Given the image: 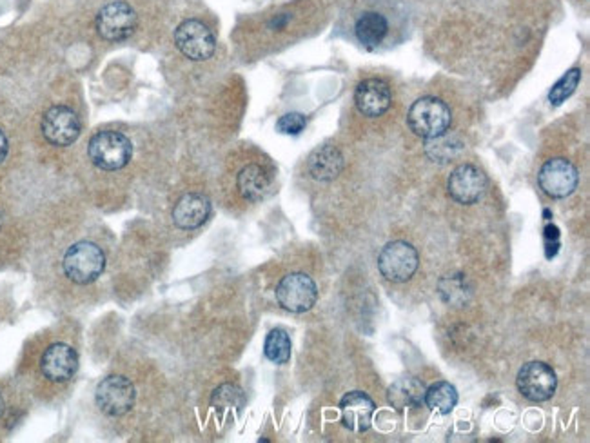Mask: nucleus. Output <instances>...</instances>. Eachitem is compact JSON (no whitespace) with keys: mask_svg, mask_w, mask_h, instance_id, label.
<instances>
[{"mask_svg":"<svg viewBox=\"0 0 590 443\" xmlns=\"http://www.w3.org/2000/svg\"><path fill=\"white\" fill-rule=\"evenodd\" d=\"M87 155L96 168L104 171H119L133 156L131 140L119 131H98L91 137Z\"/></svg>","mask_w":590,"mask_h":443,"instance_id":"f03ea898","label":"nucleus"},{"mask_svg":"<svg viewBox=\"0 0 590 443\" xmlns=\"http://www.w3.org/2000/svg\"><path fill=\"white\" fill-rule=\"evenodd\" d=\"M358 42L367 49H377L389 35V21L380 12H363L354 24Z\"/></svg>","mask_w":590,"mask_h":443,"instance_id":"a211bd4d","label":"nucleus"},{"mask_svg":"<svg viewBox=\"0 0 590 443\" xmlns=\"http://www.w3.org/2000/svg\"><path fill=\"white\" fill-rule=\"evenodd\" d=\"M344 155L335 146H321L309 156L307 171L318 182H331L344 171Z\"/></svg>","mask_w":590,"mask_h":443,"instance_id":"f3484780","label":"nucleus"},{"mask_svg":"<svg viewBox=\"0 0 590 443\" xmlns=\"http://www.w3.org/2000/svg\"><path fill=\"white\" fill-rule=\"evenodd\" d=\"M307 126V119L302 113H287L278 119L277 130L284 135H300Z\"/></svg>","mask_w":590,"mask_h":443,"instance_id":"bb28decb","label":"nucleus"},{"mask_svg":"<svg viewBox=\"0 0 590 443\" xmlns=\"http://www.w3.org/2000/svg\"><path fill=\"white\" fill-rule=\"evenodd\" d=\"M516 387L528 402H547L556 393L558 378L551 365L544 362H528L519 369Z\"/></svg>","mask_w":590,"mask_h":443,"instance_id":"423d86ee","label":"nucleus"},{"mask_svg":"<svg viewBox=\"0 0 590 443\" xmlns=\"http://www.w3.org/2000/svg\"><path fill=\"white\" fill-rule=\"evenodd\" d=\"M465 144L458 135H438L435 138H427L425 142V155L431 158L433 162L438 163H447L451 160H454L456 156L461 155Z\"/></svg>","mask_w":590,"mask_h":443,"instance_id":"4be33fe9","label":"nucleus"},{"mask_svg":"<svg viewBox=\"0 0 590 443\" xmlns=\"http://www.w3.org/2000/svg\"><path fill=\"white\" fill-rule=\"evenodd\" d=\"M105 267L102 249L93 242H79L71 246L64 256V272L75 284L86 286L95 282Z\"/></svg>","mask_w":590,"mask_h":443,"instance_id":"7ed1b4c3","label":"nucleus"},{"mask_svg":"<svg viewBox=\"0 0 590 443\" xmlns=\"http://www.w3.org/2000/svg\"><path fill=\"white\" fill-rule=\"evenodd\" d=\"M211 216V202L198 193L184 195L175 209H173V222L179 230L193 231L204 226L207 218Z\"/></svg>","mask_w":590,"mask_h":443,"instance_id":"2eb2a0df","label":"nucleus"},{"mask_svg":"<svg viewBox=\"0 0 590 443\" xmlns=\"http://www.w3.org/2000/svg\"><path fill=\"white\" fill-rule=\"evenodd\" d=\"M425 387L418 378H400L396 380L387 391V402L396 411H405L411 407H418L423 402Z\"/></svg>","mask_w":590,"mask_h":443,"instance_id":"aec40b11","label":"nucleus"},{"mask_svg":"<svg viewBox=\"0 0 590 443\" xmlns=\"http://www.w3.org/2000/svg\"><path fill=\"white\" fill-rule=\"evenodd\" d=\"M263 355L265 358L277 364L284 365L291 358V339L284 329H273L265 339L263 344Z\"/></svg>","mask_w":590,"mask_h":443,"instance_id":"b1692460","label":"nucleus"},{"mask_svg":"<svg viewBox=\"0 0 590 443\" xmlns=\"http://www.w3.org/2000/svg\"><path fill=\"white\" fill-rule=\"evenodd\" d=\"M277 300L289 313H307L318 300V289L311 276L291 272L277 286Z\"/></svg>","mask_w":590,"mask_h":443,"instance_id":"6e6552de","label":"nucleus"},{"mask_svg":"<svg viewBox=\"0 0 590 443\" xmlns=\"http://www.w3.org/2000/svg\"><path fill=\"white\" fill-rule=\"evenodd\" d=\"M6 155H8V138L3 131H0V162L6 158Z\"/></svg>","mask_w":590,"mask_h":443,"instance_id":"c85d7f7f","label":"nucleus"},{"mask_svg":"<svg viewBox=\"0 0 590 443\" xmlns=\"http://www.w3.org/2000/svg\"><path fill=\"white\" fill-rule=\"evenodd\" d=\"M340 411H342V422L349 430L354 432H365L370 423L374 411H377V405L361 391H353L347 393L342 402H340Z\"/></svg>","mask_w":590,"mask_h":443,"instance_id":"dca6fc26","label":"nucleus"},{"mask_svg":"<svg viewBox=\"0 0 590 443\" xmlns=\"http://www.w3.org/2000/svg\"><path fill=\"white\" fill-rule=\"evenodd\" d=\"M237 188L249 202H260L271 188V177L260 163H249L238 173Z\"/></svg>","mask_w":590,"mask_h":443,"instance_id":"6ab92c4d","label":"nucleus"},{"mask_svg":"<svg viewBox=\"0 0 590 443\" xmlns=\"http://www.w3.org/2000/svg\"><path fill=\"white\" fill-rule=\"evenodd\" d=\"M42 135L53 146H71L80 135V121L68 105H53L42 119Z\"/></svg>","mask_w":590,"mask_h":443,"instance_id":"9b49d317","label":"nucleus"},{"mask_svg":"<svg viewBox=\"0 0 590 443\" xmlns=\"http://www.w3.org/2000/svg\"><path fill=\"white\" fill-rule=\"evenodd\" d=\"M420 256L418 251L403 240H396L387 244L380 256H378V269L386 280L393 284H403L409 282L414 272L418 271Z\"/></svg>","mask_w":590,"mask_h":443,"instance_id":"20e7f679","label":"nucleus"},{"mask_svg":"<svg viewBox=\"0 0 590 443\" xmlns=\"http://www.w3.org/2000/svg\"><path fill=\"white\" fill-rule=\"evenodd\" d=\"M487 189V179L476 165L461 163L449 175L447 191L453 200L463 205L476 204Z\"/></svg>","mask_w":590,"mask_h":443,"instance_id":"f8f14e48","label":"nucleus"},{"mask_svg":"<svg viewBox=\"0 0 590 443\" xmlns=\"http://www.w3.org/2000/svg\"><path fill=\"white\" fill-rule=\"evenodd\" d=\"M453 122L451 109L445 102L435 96H423L416 100L407 115L411 131L421 138H435L449 131Z\"/></svg>","mask_w":590,"mask_h":443,"instance_id":"f257e3e1","label":"nucleus"},{"mask_svg":"<svg viewBox=\"0 0 590 443\" xmlns=\"http://www.w3.org/2000/svg\"><path fill=\"white\" fill-rule=\"evenodd\" d=\"M135 28L137 13L124 0L104 6L96 15V31L107 42L126 40L133 35Z\"/></svg>","mask_w":590,"mask_h":443,"instance_id":"1a4fd4ad","label":"nucleus"},{"mask_svg":"<svg viewBox=\"0 0 590 443\" xmlns=\"http://www.w3.org/2000/svg\"><path fill=\"white\" fill-rule=\"evenodd\" d=\"M579 80H581V71L578 70V68H574V70H570V71H567L554 86H553V89H551V93H549V102L553 104V105H561L574 91H576V88H578V84H579Z\"/></svg>","mask_w":590,"mask_h":443,"instance_id":"a878e982","label":"nucleus"},{"mask_svg":"<svg viewBox=\"0 0 590 443\" xmlns=\"http://www.w3.org/2000/svg\"><path fill=\"white\" fill-rule=\"evenodd\" d=\"M244 404H245V397H244L242 389H238V387L233 383L220 385L219 389L212 393V398H211V405L219 413L242 411Z\"/></svg>","mask_w":590,"mask_h":443,"instance_id":"393cba45","label":"nucleus"},{"mask_svg":"<svg viewBox=\"0 0 590 443\" xmlns=\"http://www.w3.org/2000/svg\"><path fill=\"white\" fill-rule=\"evenodd\" d=\"M137 400L133 383L126 376H107L104 378L95 393L96 407L107 416H124L128 414Z\"/></svg>","mask_w":590,"mask_h":443,"instance_id":"39448f33","label":"nucleus"},{"mask_svg":"<svg viewBox=\"0 0 590 443\" xmlns=\"http://www.w3.org/2000/svg\"><path fill=\"white\" fill-rule=\"evenodd\" d=\"M3 413H4V400L0 397V416H3Z\"/></svg>","mask_w":590,"mask_h":443,"instance_id":"c756f323","label":"nucleus"},{"mask_svg":"<svg viewBox=\"0 0 590 443\" xmlns=\"http://www.w3.org/2000/svg\"><path fill=\"white\" fill-rule=\"evenodd\" d=\"M560 231H558V228L556 226H547L545 228V242H547V251L551 249V247H554V253H558V247H560Z\"/></svg>","mask_w":590,"mask_h":443,"instance_id":"cd10ccee","label":"nucleus"},{"mask_svg":"<svg viewBox=\"0 0 590 443\" xmlns=\"http://www.w3.org/2000/svg\"><path fill=\"white\" fill-rule=\"evenodd\" d=\"M175 44L184 57L195 63L211 59L214 49H217V38H214L212 31L196 19L184 21L177 28Z\"/></svg>","mask_w":590,"mask_h":443,"instance_id":"0eeeda50","label":"nucleus"},{"mask_svg":"<svg viewBox=\"0 0 590 443\" xmlns=\"http://www.w3.org/2000/svg\"><path fill=\"white\" fill-rule=\"evenodd\" d=\"M538 184L547 196L567 198L576 191L579 184V175L569 160L551 158L542 165Z\"/></svg>","mask_w":590,"mask_h":443,"instance_id":"9d476101","label":"nucleus"},{"mask_svg":"<svg viewBox=\"0 0 590 443\" xmlns=\"http://www.w3.org/2000/svg\"><path fill=\"white\" fill-rule=\"evenodd\" d=\"M438 293L444 298V302L454 307H461L467 304L470 297V288L463 274H447L438 284Z\"/></svg>","mask_w":590,"mask_h":443,"instance_id":"5701e85b","label":"nucleus"},{"mask_svg":"<svg viewBox=\"0 0 590 443\" xmlns=\"http://www.w3.org/2000/svg\"><path fill=\"white\" fill-rule=\"evenodd\" d=\"M79 367V356L73 347L66 344H53L46 349L40 360L42 374L51 381H68Z\"/></svg>","mask_w":590,"mask_h":443,"instance_id":"4468645a","label":"nucleus"},{"mask_svg":"<svg viewBox=\"0 0 590 443\" xmlns=\"http://www.w3.org/2000/svg\"><path fill=\"white\" fill-rule=\"evenodd\" d=\"M354 104L363 117L378 119L387 113L393 104L391 88L380 79H367L358 84L354 91Z\"/></svg>","mask_w":590,"mask_h":443,"instance_id":"ddd939ff","label":"nucleus"},{"mask_svg":"<svg viewBox=\"0 0 590 443\" xmlns=\"http://www.w3.org/2000/svg\"><path fill=\"white\" fill-rule=\"evenodd\" d=\"M423 402L433 413L449 414L458 404V391L449 381H436L425 389Z\"/></svg>","mask_w":590,"mask_h":443,"instance_id":"412c9836","label":"nucleus"}]
</instances>
